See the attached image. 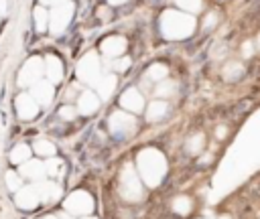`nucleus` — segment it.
I'll list each match as a JSON object with an SVG mask.
<instances>
[{"mask_svg":"<svg viewBox=\"0 0 260 219\" xmlns=\"http://www.w3.org/2000/svg\"><path fill=\"white\" fill-rule=\"evenodd\" d=\"M77 107H79L81 114H93V112L100 107V99H98L95 93L85 91V93L79 95V105H77Z\"/></svg>","mask_w":260,"mask_h":219,"instance_id":"nucleus-13","label":"nucleus"},{"mask_svg":"<svg viewBox=\"0 0 260 219\" xmlns=\"http://www.w3.org/2000/svg\"><path fill=\"white\" fill-rule=\"evenodd\" d=\"M112 67H114L116 71H126V69L130 67V59H128V57L118 59V61H114V63H112Z\"/></svg>","mask_w":260,"mask_h":219,"instance_id":"nucleus-27","label":"nucleus"},{"mask_svg":"<svg viewBox=\"0 0 260 219\" xmlns=\"http://www.w3.org/2000/svg\"><path fill=\"white\" fill-rule=\"evenodd\" d=\"M37 199H41V197L37 195V191H35V189H24V191H20V193H18L16 203H18L20 207L28 209V207H35V205H37Z\"/></svg>","mask_w":260,"mask_h":219,"instance_id":"nucleus-16","label":"nucleus"},{"mask_svg":"<svg viewBox=\"0 0 260 219\" xmlns=\"http://www.w3.org/2000/svg\"><path fill=\"white\" fill-rule=\"evenodd\" d=\"M57 170H59V162H57V160H51V162L47 164V172H49V174H55Z\"/></svg>","mask_w":260,"mask_h":219,"instance_id":"nucleus-30","label":"nucleus"},{"mask_svg":"<svg viewBox=\"0 0 260 219\" xmlns=\"http://www.w3.org/2000/svg\"><path fill=\"white\" fill-rule=\"evenodd\" d=\"M242 73H244V69H242V65H240V63H228V65H225V69H223V77H225L228 81L238 79Z\"/></svg>","mask_w":260,"mask_h":219,"instance_id":"nucleus-20","label":"nucleus"},{"mask_svg":"<svg viewBox=\"0 0 260 219\" xmlns=\"http://www.w3.org/2000/svg\"><path fill=\"white\" fill-rule=\"evenodd\" d=\"M67 209L75 211V213H85L91 209V199L85 193H75L71 195V199L67 201Z\"/></svg>","mask_w":260,"mask_h":219,"instance_id":"nucleus-12","label":"nucleus"},{"mask_svg":"<svg viewBox=\"0 0 260 219\" xmlns=\"http://www.w3.org/2000/svg\"><path fill=\"white\" fill-rule=\"evenodd\" d=\"M134 118L130 116V114H122V112H116V114H112V118H110V128H112V132L114 134H118V136H124L126 132H130V130H134Z\"/></svg>","mask_w":260,"mask_h":219,"instance_id":"nucleus-6","label":"nucleus"},{"mask_svg":"<svg viewBox=\"0 0 260 219\" xmlns=\"http://www.w3.org/2000/svg\"><path fill=\"white\" fill-rule=\"evenodd\" d=\"M53 93H55V89H53L51 81H35L32 83V99L37 103H43V105L51 103Z\"/></svg>","mask_w":260,"mask_h":219,"instance_id":"nucleus-8","label":"nucleus"},{"mask_svg":"<svg viewBox=\"0 0 260 219\" xmlns=\"http://www.w3.org/2000/svg\"><path fill=\"white\" fill-rule=\"evenodd\" d=\"M43 67H45V73L49 75V81H51V83L61 81V77H63V63H61L55 55H49V57L45 59Z\"/></svg>","mask_w":260,"mask_h":219,"instance_id":"nucleus-10","label":"nucleus"},{"mask_svg":"<svg viewBox=\"0 0 260 219\" xmlns=\"http://www.w3.org/2000/svg\"><path fill=\"white\" fill-rule=\"evenodd\" d=\"M215 22H217V14H215V12H209V14L205 16L203 26H205V28H209V26H215Z\"/></svg>","mask_w":260,"mask_h":219,"instance_id":"nucleus-29","label":"nucleus"},{"mask_svg":"<svg viewBox=\"0 0 260 219\" xmlns=\"http://www.w3.org/2000/svg\"><path fill=\"white\" fill-rule=\"evenodd\" d=\"M43 4H53V6H57V4H63V2H67V0H41Z\"/></svg>","mask_w":260,"mask_h":219,"instance_id":"nucleus-33","label":"nucleus"},{"mask_svg":"<svg viewBox=\"0 0 260 219\" xmlns=\"http://www.w3.org/2000/svg\"><path fill=\"white\" fill-rule=\"evenodd\" d=\"M120 103H122V107H126V110H130V112H140L142 107H144V99H142V95L138 93V89H126L124 93H122V97H120Z\"/></svg>","mask_w":260,"mask_h":219,"instance_id":"nucleus-9","label":"nucleus"},{"mask_svg":"<svg viewBox=\"0 0 260 219\" xmlns=\"http://www.w3.org/2000/svg\"><path fill=\"white\" fill-rule=\"evenodd\" d=\"M167 73H169V71H167V67H165V65L154 63L150 69H146V75H144V77H146L148 81H160V79H165V77H167Z\"/></svg>","mask_w":260,"mask_h":219,"instance_id":"nucleus-17","label":"nucleus"},{"mask_svg":"<svg viewBox=\"0 0 260 219\" xmlns=\"http://www.w3.org/2000/svg\"><path fill=\"white\" fill-rule=\"evenodd\" d=\"M71 16H73V4H69V2L57 4V6L53 8L51 16H49V22H51V30H53L55 34L63 32V30L67 28V24H69Z\"/></svg>","mask_w":260,"mask_h":219,"instance_id":"nucleus-2","label":"nucleus"},{"mask_svg":"<svg viewBox=\"0 0 260 219\" xmlns=\"http://www.w3.org/2000/svg\"><path fill=\"white\" fill-rule=\"evenodd\" d=\"M126 49V41L122 36H110L102 43V53L108 57H120Z\"/></svg>","mask_w":260,"mask_h":219,"instance_id":"nucleus-11","label":"nucleus"},{"mask_svg":"<svg viewBox=\"0 0 260 219\" xmlns=\"http://www.w3.org/2000/svg\"><path fill=\"white\" fill-rule=\"evenodd\" d=\"M26 156H28V146H24V144H18V146L10 152V160H12V162H24Z\"/></svg>","mask_w":260,"mask_h":219,"instance_id":"nucleus-21","label":"nucleus"},{"mask_svg":"<svg viewBox=\"0 0 260 219\" xmlns=\"http://www.w3.org/2000/svg\"><path fill=\"white\" fill-rule=\"evenodd\" d=\"M183 10H189V12H199L201 10V0H175Z\"/></svg>","mask_w":260,"mask_h":219,"instance_id":"nucleus-24","label":"nucleus"},{"mask_svg":"<svg viewBox=\"0 0 260 219\" xmlns=\"http://www.w3.org/2000/svg\"><path fill=\"white\" fill-rule=\"evenodd\" d=\"M43 164H39V162H28L26 166H22V174L24 176H41L43 174Z\"/></svg>","mask_w":260,"mask_h":219,"instance_id":"nucleus-22","label":"nucleus"},{"mask_svg":"<svg viewBox=\"0 0 260 219\" xmlns=\"http://www.w3.org/2000/svg\"><path fill=\"white\" fill-rule=\"evenodd\" d=\"M221 219H228V217H221Z\"/></svg>","mask_w":260,"mask_h":219,"instance_id":"nucleus-39","label":"nucleus"},{"mask_svg":"<svg viewBox=\"0 0 260 219\" xmlns=\"http://www.w3.org/2000/svg\"><path fill=\"white\" fill-rule=\"evenodd\" d=\"M8 10V0H0V12L4 14Z\"/></svg>","mask_w":260,"mask_h":219,"instance_id":"nucleus-35","label":"nucleus"},{"mask_svg":"<svg viewBox=\"0 0 260 219\" xmlns=\"http://www.w3.org/2000/svg\"><path fill=\"white\" fill-rule=\"evenodd\" d=\"M187 209H189V199H187V197H177V201H175V211L187 213Z\"/></svg>","mask_w":260,"mask_h":219,"instance_id":"nucleus-26","label":"nucleus"},{"mask_svg":"<svg viewBox=\"0 0 260 219\" xmlns=\"http://www.w3.org/2000/svg\"><path fill=\"white\" fill-rule=\"evenodd\" d=\"M201 146H203V136H201V134H195V136L189 140L187 150H189L191 154H195V152H199V150H201Z\"/></svg>","mask_w":260,"mask_h":219,"instance_id":"nucleus-25","label":"nucleus"},{"mask_svg":"<svg viewBox=\"0 0 260 219\" xmlns=\"http://www.w3.org/2000/svg\"><path fill=\"white\" fill-rule=\"evenodd\" d=\"M242 51H244V57H252V43H244Z\"/></svg>","mask_w":260,"mask_h":219,"instance_id":"nucleus-31","label":"nucleus"},{"mask_svg":"<svg viewBox=\"0 0 260 219\" xmlns=\"http://www.w3.org/2000/svg\"><path fill=\"white\" fill-rule=\"evenodd\" d=\"M43 71H45V67H43V61H41L39 57L28 59V61L24 63L20 75H18V85H32L35 81L41 79Z\"/></svg>","mask_w":260,"mask_h":219,"instance_id":"nucleus-5","label":"nucleus"},{"mask_svg":"<svg viewBox=\"0 0 260 219\" xmlns=\"http://www.w3.org/2000/svg\"><path fill=\"white\" fill-rule=\"evenodd\" d=\"M152 156H154L152 150L140 154V164H148V168L142 166V172H144V178H148V185H156V180L165 174V160L160 158V160H156V164H154V162H152Z\"/></svg>","mask_w":260,"mask_h":219,"instance_id":"nucleus-4","label":"nucleus"},{"mask_svg":"<svg viewBox=\"0 0 260 219\" xmlns=\"http://www.w3.org/2000/svg\"><path fill=\"white\" fill-rule=\"evenodd\" d=\"M258 47H260V34H258Z\"/></svg>","mask_w":260,"mask_h":219,"instance_id":"nucleus-38","label":"nucleus"},{"mask_svg":"<svg viewBox=\"0 0 260 219\" xmlns=\"http://www.w3.org/2000/svg\"><path fill=\"white\" fill-rule=\"evenodd\" d=\"M175 89H177V83H175V81H171V79H160L158 85H156V95L165 99V97L173 95Z\"/></svg>","mask_w":260,"mask_h":219,"instance_id":"nucleus-18","label":"nucleus"},{"mask_svg":"<svg viewBox=\"0 0 260 219\" xmlns=\"http://www.w3.org/2000/svg\"><path fill=\"white\" fill-rule=\"evenodd\" d=\"M95 87H98V93L102 97H110L112 91H114V87H116V77L114 75H106V77H102V79L95 81Z\"/></svg>","mask_w":260,"mask_h":219,"instance_id":"nucleus-15","label":"nucleus"},{"mask_svg":"<svg viewBox=\"0 0 260 219\" xmlns=\"http://www.w3.org/2000/svg\"><path fill=\"white\" fill-rule=\"evenodd\" d=\"M59 116H61L63 120H73V118H75V110H73L71 105H65V107H61Z\"/></svg>","mask_w":260,"mask_h":219,"instance_id":"nucleus-28","label":"nucleus"},{"mask_svg":"<svg viewBox=\"0 0 260 219\" xmlns=\"http://www.w3.org/2000/svg\"><path fill=\"white\" fill-rule=\"evenodd\" d=\"M35 150H37L39 154H43V156H51V154L55 152V146H53L51 142H47V140H39V142L35 144Z\"/></svg>","mask_w":260,"mask_h":219,"instance_id":"nucleus-23","label":"nucleus"},{"mask_svg":"<svg viewBox=\"0 0 260 219\" xmlns=\"http://www.w3.org/2000/svg\"><path fill=\"white\" fill-rule=\"evenodd\" d=\"M108 2H110V4H114V6H118V4H124L126 0H108Z\"/></svg>","mask_w":260,"mask_h":219,"instance_id":"nucleus-36","label":"nucleus"},{"mask_svg":"<svg viewBox=\"0 0 260 219\" xmlns=\"http://www.w3.org/2000/svg\"><path fill=\"white\" fill-rule=\"evenodd\" d=\"M35 24H37V30H45L47 28V24H49V14H47V10L45 8H35Z\"/></svg>","mask_w":260,"mask_h":219,"instance_id":"nucleus-19","label":"nucleus"},{"mask_svg":"<svg viewBox=\"0 0 260 219\" xmlns=\"http://www.w3.org/2000/svg\"><path fill=\"white\" fill-rule=\"evenodd\" d=\"M215 136H217V138H223V136H225V128H223V126H219V128L215 130Z\"/></svg>","mask_w":260,"mask_h":219,"instance_id":"nucleus-34","label":"nucleus"},{"mask_svg":"<svg viewBox=\"0 0 260 219\" xmlns=\"http://www.w3.org/2000/svg\"><path fill=\"white\" fill-rule=\"evenodd\" d=\"M16 112H18V116H20L22 120H30V118L37 116V112H39V103L32 99V95L22 93V95L16 97Z\"/></svg>","mask_w":260,"mask_h":219,"instance_id":"nucleus-7","label":"nucleus"},{"mask_svg":"<svg viewBox=\"0 0 260 219\" xmlns=\"http://www.w3.org/2000/svg\"><path fill=\"white\" fill-rule=\"evenodd\" d=\"M165 114H167V101L156 99V101H150V105H148V110H146V120L156 122V120H160Z\"/></svg>","mask_w":260,"mask_h":219,"instance_id":"nucleus-14","label":"nucleus"},{"mask_svg":"<svg viewBox=\"0 0 260 219\" xmlns=\"http://www.w3.org/2000/svg\"><path fill=\"white\" fill-rule=\"evenodd\" d=\"M100 16H104V18H108V10H106V8H100Z\"/></svg>","mask_w":260,"mask_h":219,"instance_id":"nucleus-37","label":"nucleus"},{"mask_svg":"<svg viewBox=\"0 0 260 219\" xmlns=\"http://www.w3.org/2000/svg\"><path fill=\"white\" fill-rule=\"evenodd\" d=\"M193 26H195V20L183 12L169 10L160 18V30L165 32L167 39H185L191 34Z\"/></svg>","mask_w":260,"mask_h":219,"instance_id":"nucleus-1","label":"nucleus"},{"mask_svg":"<svg viewBox=\"0 0 260 219\" xmlns=\"http://www.w3.org/2000/svg\"><path fill=\"white\" fill-rule=\"evenodd\" d=\"M6 178H8V180H10V187H12V189H16V187H18V178H16V176H14V174H8V176H6Z\"/></svg>","mask_w":260,"mask_h":219,"instance_id":"nucleus-32","label":"nucleus"},{"mask_svg":"<svg viewBox=\"0 0 260 219\" xmlns=\"http://www.w3.org/2000/svg\"><path fill=\"white\" fill-rule=\"evenodd\" d=\"M77 75L81 81L85 83H95L100 79V61H98V55L95 53H89L85 55L79 65H77Z\"/></svg>","mask_w":260,"mask_h":219,"instance_id":"nucleus-3","label":"nucleus"}]
</instances>
